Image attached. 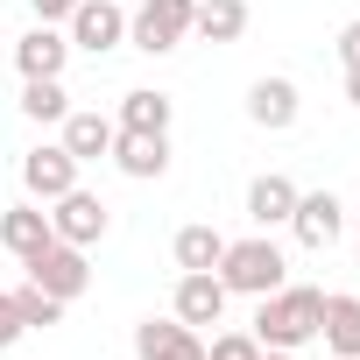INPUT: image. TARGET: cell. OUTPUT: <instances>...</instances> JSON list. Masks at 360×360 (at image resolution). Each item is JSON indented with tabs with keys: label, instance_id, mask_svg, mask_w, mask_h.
Segmentation results:
<instances>
[{
	"label": "cell",
	"instance_id": "12",
	"mask_svg": "<svg viewBox=\"0 0 360 360\" xmlns=\"http://www.w3.org/2000/svg\"><path fill=\"white\" fill-rule=\"evenodd\" d=\"M15 64H22V78H64V64H71V36H64L57 22H36V29L15 43Z\"/></svg>",
	"mask_w": 360,
	"mask_h": 360
},
{
	"label": "cell",
	"instance_id": "26",
	"mask_svg": "<svg viewBox=\"0 0 360 360\" xmlns=\"http://www.w3.org/2000/svg\"><path fill=\"white\" fill-rule=\"evenodd\" d=\"M339 64H346V71L360 64V22H346V29H339Z\"/></svg>",
	"mask_w": 360,
	"mask_h": 360
},
{
	"label": "cell",
	"instance_id": "10",
	"mask_svg": "<svg viewBox=\"0 0 360 360\" xmlns=\"http://www.w3.org/2000/svg\"><path fill=\"white\" fill-rule=\"evenodd\" d=\"M134 360H205V339L184 318H141L134 325Z\"/></svg>",
	"mask_w": 360,
	"mask_h": 360
},
{
	"label": "cell",
	"instance_id": "6",
	"mask_svg": "<svg viewBox=\"0 0 360 360\" xmlns=\"http://www.w3.org/2000/svg\"><path fill=\"white\" fill-rule=\"evenodd\" d=\"M64 36H71V50L106 57V50L127 43V8H120V0H78L71 22H64Z\"/></svg>",
	"mask_w": 360,
	"mask_h": 360
},
{
	"label": "cell",
	"instance_id": "27",
	"mask_svg": "<svg viewBox=\"0 0 360 360\" xmlns=\"http://www.w3.org/2000/svg\"><path fill=\"white\" fill-rule=\"evenodd\" d=\"M346 99H353V106H360V64H353V71H346Z\"/></svg>",
	"mask_w": 360,
	"mask_h": 360
},
{
	"label": "cell",
	"instance_id": "5",
	"mask_svg": "<svg viewBox=\"0 0 360 360\" xmlns=\"http://www.w3.org/2000/svg\"><path fill=\"white\" fill-rule=\"evenodd\" d=\"M106 226H113V212H106V198H99V191L71 184L64 198H50V233H57V240L92 248V240H106Z\"/></svg>",
	"mask_w": 360,
	"mask_h": 360
},
{
	"label": "cell",
	"instance_id": "20",
	"mask_svg": "<svg viewBox=\"0 0 360 360\" xmlns=\"http://www.w3.org/2000/svg\"><path fill=\"white\" fill-rule=\"evenodd\" d=\"M169 255H176V269H219V255H226V233H219V226H176Z\"/></svg>",
	"mask_w": 360,
	"mask_h": 360
},
{
	"label": "cell",
	"instance_id": "24",
	"mask_svg": "<svg viewBox=\"0 0 360 360\" xmlns=\"http://www.w3.org/2000/svg\"><path fill=\"white\" fill-rule=\"evenodd\" d=\"M22 332H29V325H22V311H15V290H0V353H8Z\"/></svg>",
	"mask_w": 360,
	"mask_h": 360
},
{
	"label": "cell",
	"instance_id": "22",
	"mask_svg": "<svg viewBox=\"0 0 360 360\" xmlns=\"http://www.w3.org/2000/svg\"><path fill=\"white\" fill-rule=\"evenodd\" d=\"M15 311H22V325H29V332H50V325H64V311H71V304H57L50 290L22 283V290H15Z\"/></svg>",
	"mask_w": 360,
	"mask_h": 360
},
{
	"label": "cell",
	"instance_id": "7",
	"mask_svg": "<svg viewBox=\"0 0 360 360\" xmlns=\"http://www.w3.org/2000/svg\"><path fill=\"white\" fill-rule=\"evenodd\" d=\"M226 304H233V290L212 269H184V276H176V297H169V318H184L191 332H205V325L226 318Z\"/></svg>",
	"mask_w": 360,
	"mask_h": 360
},
{
	"label": "cell",
	"instance_id": "17",
	"mask_svg": "<svg viewBox=\"0 0 360 360\" xmlns=\"http://www.w3.org/2000/svg\"><path fill=\"white\" fill-rule=\"evenodd\" d=\"M169 120H176V99L169 92H148V85L120 92V120L113 127H127V134H169Z\"/></svg>",
	"mask_w": 360,
	"mask_h": 360
},
{
	"label": "cell",
	"instance_id": "3",
	"mask_svg": "<svg viewBox=\"0 0 360 360\" xmlns=\"http://www.w3.org/2000/svg\"><path fill=\"white\" fill-rule=\"evenodd\" d=\"M191 8H198V0H141V8L127 15V43L141 57H169L176 43L191 36Z\"/></svg>",
	"mask_w": 360,
	"mask_h": 360
},
{
	"label": "cell",
	"instance_id": "23",
	"mask_svg": "<svg viewBox=\"0 0 360 360\" xmlns=\"http://www.w3.org/2000/svg\"><path fill=\"white\" fill-rule=\"evenodd\" d=\"M205 360H262V339H255V332H219V339L205 346Z\"/></svg>",
	"mask_w": 360,
	"mask_h": 360
},
{
	"label": "cell",
	"instance_id": "16",
	"mask_svg": "<svg viewBox=\"0 0 360 360\" xmlns=\"http://www.w3.org/2000/svg\"><path fill=\"white\" fill-rule=\"evenodd\" d=\"M290 212H297V184H290L283 169H269V176H255V184H248V219H255V233L290 226Z\"/></svg>",
	"mask_w": 360,
	"mask_h": 360
},
{
	"label": "cell",
	"instance_id": "8",
	"mask_svg": "<svg viewBox=\"0 0 360 360\" xmlns=\"http://www.w3.org/2000/svg\"><path fill=\"white\" fill-rule=\"evenodd\" d=\"M290 233H297V248H311V255L339 248V233H346V205H339V191H297Z\"/></svg>",
	"mask_w": 360,
	"mask_h": 360
},
{
	"label": "cell",
	"instance_id": "2",
	"mask_svg": "<svg viewBox=\"0 0 360 360\" xmlns=\"http://www.w3.org/2000/svg\"><path fill=\"white\" fill-rule=\"evenodd\" d=\"M212 276H219L233 297H269V290L290 283V255H283L269 233H248V240H226V255H219Z\"/></svg>",
	"mask_w": 360,
	"mask_h": 360
},
{
	"label": "cell",
	"instance_id": "29",
	"mask_svg": "<svg viewBox=\"0 0 360 360\" xmlns=\"http://www.w3.org/2000/svg\"><path fill=\"white\" fill-rule=\"evenodd\" d=\"M346 226H353V240H360V212H346Z\"/></svg>",
	"mask_w": 360,
	"mask_h": 360
},
{
	"label": "cell",
	"instance_id": "25",
	"mask_svg": "<svg viewBox=\"0 0 360 360\" xmlns=\"http://www.w3.org/2000/svg\"><path fill=\"white\" fill-rule=\"evenodd\" d=\"M71 8H78V0H29V15H36V22H57V29L71 22Z\"/></svg>",
	"mask_w": 360,
	"mask_h": 360
},
{
	"label": "cell",
	"instance_id": "28",
	"mask_svg": "<svg viewBox=\"0 0 360 360\" xmlns=\"http://www.w3.org/2000/svg\"><path fill=\"white\" fill-rule=\"evenodd\" d=\"M262 360H297V353H276V346H262Z\"/></svg>",
	"mask_w": 360,
	"mask_h": 360
},
{
	"label": "cell",
	"instance_id": "11",
	"mask_svg": "<svg viewBox=\"0 0 360 360\" xmlns=\"http://www.w3.org/2000/svg\"><path fill=\"white\" fill-rule=\"evenodd\" d=\"M50 240H57V233H50V205L22 198V205H8V212H0V248H8L15 262H36Z\"/></svg>",
	"mask_w": 360,
	"mask_h": 360
},
{
	"label": "cell",
	"instance_id": "9",
	"mask_svg": "<svg viewBox=\"0 0 360 360\" xmlns=\"http://www.w3.org/2000/svg\"><path fill=\"white\" fill-rule=\"evenodd\" d=\"M71 184H78V155H71L64 141H43V148H29V155H22V191H29L36 205L64 198Z\"/></svg>",
	"mask_w": 360,
	"mask_h": 360
},
{
	"label": "cell",
	"instance_id": "21",
	"mask_svg": "<svg viewBox=\"0 0 360 360\" xmlns=\"http://www.w3.org/2000/svg\"><path fill=\"white\" fill-rule=\"evenodd\" d=\"M22 113H29V120H43V127H50V120L64 127V113H71L64 78H29V85H22Z\"/></svg>",
	"mask_w": 360,
	"mask_h": 360
},
{
	"label": "cell",
	"instance_id": "4",
	"mask_svg": "<svg viewBox=\"0 0 360 360\" xmlns=\"http://www.w3.org/2000/svg\"><path fill=\"white\" fill-rule=\"evenodd\" d=\"M29 269V283L36 290H50L57 304H78L85 290H92V262H85V248H71V240H50L36 262H22Z\"/></svg>",
	"mask_w": 360,
	"mask_h": 360
},
{
	"label": "cell",
	"instance_id": "13",
	"mask_svg": "<svg viewBox=\"0 0 360 360\" xmlns=\"http://www.w3.org/2000/svg\"><path fill=\"white\" fill-rule=\"evenodd\" d=\"M318 339H325L332 360H360V297H353V290H325Z\"/></svg>",
	"mask_w": 360,
	"mask_h": 360
},
{
	"label": "cell",
	"instance_id": "18",
	"mask_svg": "<svg viewBox=\"0 0 360 360\" xmlns=\"http://www.w3.org/2000/svg\"><path fill=\"white\" fill-rule=\"evenodd\" d=\"M191 36L198 43H240L248 36V0H198L191 8Z\"/></svg>",
	"mask_w": 360,
	"mask_h": 360
},
{
	"label": "cell",
	"instance_id": "1",
	"mask_svg": "<svg viewBox=\"0 0 360 360\" xmlns=\"http://www.w3.org/2000/svg\"><path fill=\"white\" fill-rule=\"evenodd\" d=\"M318 318H325V290H311V283H283V290H269V297H255V339L262 346H276V353H304L311 339H318Z\"/></svg>",
	"mask_w": 360,
	"mask_h": 360
},
{
	"label": "cell",
	"instance_id": "19",
	"mask_svg": "<svg viewBox=\"0 0 360 360\" xmlns=\"http://www.w3.org/2000/svg\"><path fill=\"white\" fill-rule=\"evenodd\" d=\"M113 120L106 113H64V148L78 155V162H99V155H113Z\"/></svg>",
	"mask_w": 360,
	"mask_h": 360
},
{
	"label": "cell",
	"instance_id": "14",
	"mask_svg": "<svg viewBox=\"0 0 360 360\" xmlns=\"http://www.w3.org/2000/svg\"><path fill=\"white\" fill-rule=\"evenodd\" d=\"M297 113H304V99H297L290 78H255V85H248V120H255V127L283 134V127H297Z\"/></svg>",
	"mask_w": 360,
	"mask_h": 360
},
{
	"label": "cell",
	"instance_id": "15",
	"mask_svg": "<svg viewBox=\"0 0 360 360\" xmlns=\"http://www.w3.org/2000/svg\"><path fill=\"white\" fill-rule=\"evenodd\" d=\"M113 169L120 176H134V184H148V176H162L169 169V134H113Z\"/></svg>",
	"mask_w": 360,
	"mask_h": 360
}]
</instances>
